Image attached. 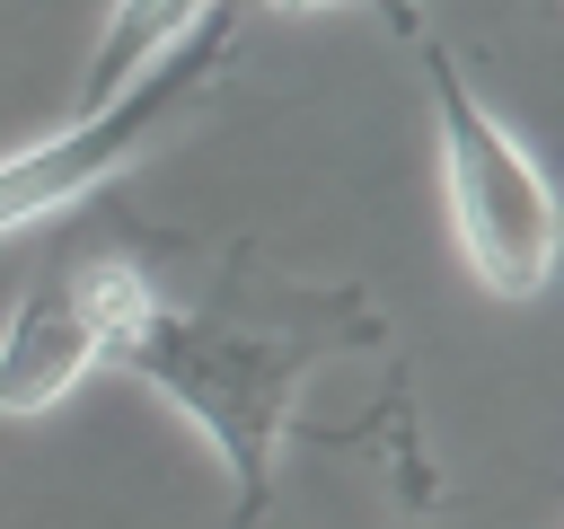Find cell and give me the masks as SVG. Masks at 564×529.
<instances>
[{
	"instance_id": "cell-4",
	"label": "cell",
	"mask_w": 564,
	"mask_h": 529,
	"mask_svg": "<svg viewBox=\"0 0 564 529\" xmlns=\"http://www.w3.org/2000/svg\"><path fill=\"white\" fill-rule=\"evenodd\" d=\"M229 62H238V18L229 9H212V18H194L123 97H106L97 115H79L70 132H53V141H26V150H9L0 159V229H26V220H62V212H79L106 176H123L132 159H150L220 79H229Z\"/></svg>"
},
{
	"instance_id": "cell-7",
	"label": "cell",
	"mask_w": 564,
	"mask_h": 529,
	"mask_svg": "<svg viewBox=\"0 0 564 529\" xmlns=\"http://www.w3.org/2000/svg\"><path fill=\"white\" fill-rule=\"evenodd\" d=\"M414 529H423V520H414Z\"/></svg>"
},
{
	"instance_id": "cell-5",
	"label": "cell",
	"mask_w": 564,
	"mask_h": 529,
	"mask_svg": "<svg viewBox=\"0 0 564 529\" xmlns=\"http://www.w3.org/2000/svg\"><path fill=\"white\" fill-rule=\"evenodd\" d=\"M220 0H115L106 9V26H97V53H88V106L79 115H97L106 97H123L194 18H212Z\"/></svg>"
},
{
	"instance_id": "cell-3",
	"label": "cell",
	"mask_w": 564,
	"mask_h": 529,
	"mask_svg": "<svg viewBox=\"0 0 564 529\" xmlns=\"http://www.w3.org/2000/svg\"><path fill=\"white\" fill-rule=\"evenodd\" d=\"M150 309H159V282H150V264L132 256L123 229L88 220V229L53 238V256L35 264L26 300L0 326V423L62 406Z\"/></svg>"
},
{
	"instance_id": "cell-2",
	"label": "cell",
	"mask_w": 564,
	"mask_h": 529,
	"mask_svg": "<svg viewBox=\"0 0 564 529\" xmlns=\"http://www.w3.org/2000/svg\"><path fill=\"white\" fill-rule=\"evenodd\" d=\"M423 53V88H432V132H441V203L449 229L476 264V282L494 300H538L555 273V194L538 176V159L467 97V71L449 62L441 35H405Z\"/></svg>"
},
{
	"instance_id": "cell-6",
	"label": "cell",
	"mask_w": 564,
	"mask_h": 529,
	"mask_svg": "<svg viewBox=\"0 0 564 529\" xmlns=\"http://www.w3.org/2000/svg\"><path fill=\"white\" fill-rule=\"evenodd\" d=\"M273 9H379L397 35H423V9L414 0H273Z\"/></svg>"
},
{
	"instance_id": "cell-1",
	"label": "cell",
	"mask_w": 564,
	"mask_h": 529,
	"mask_svg": "<svg viewBox=\"0 0 564 529\" xmlns=\"http://www.w3.org/2000/svg\"><path fill=\"white\" fill-rule=\"evenodd\" d=\"M352 326H370V309L352 291H273V300H229V309L159 300L115 344V361L203 423V441L238 476V511L229 520L256 529L264 503H273V450H282L291 397H300L308 361L335 353Z\"/></svg>"
}]
</instances>
